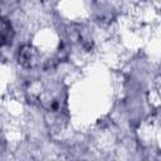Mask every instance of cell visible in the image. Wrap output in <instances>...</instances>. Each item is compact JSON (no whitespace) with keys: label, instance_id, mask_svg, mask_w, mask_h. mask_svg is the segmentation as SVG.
<instances>
[{"label":"cell","instance_id":"6da1fadb","mask_svg":"<svg viewBox=\"0 0 161 161\" xmlns=\"http://www.w3.org/2000/svg\"><path fill=\"white\" fill-rule=\"evenodd\" d=\"M16 59L23 68H34L39 62V53L33 45L24 44L18 49Z\"/></svg>","mask_w":161,"mask_h":161},{"label":"cell","instance_id":"7a4b0ae2","mask_svg":"<svg viewBox=\"0 0 161 161\" xmlns=\"http://www.w3.org/2000/svg\"><path fill=\"white\" fill-rule=\"evenodd\" d=\"M14 36H15V30L13 28L10 19H8L6 16H3L1 18V45L3 47L10 45L14 40Z\"/></svg>","mask_w":161,"mask_h":161}]
</instances>
